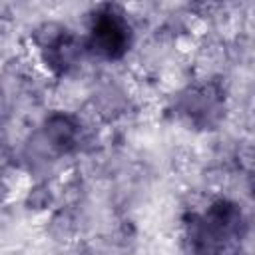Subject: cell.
Returning <instances> with one entry per match:
<instances>
[{"mask_svg": "<svg viewBox=\"0 0 255 255\" xmlns=\"http://www.w3.org/2000/svg\"><path fill=\"white\" fill-rule=\"evenodd\" d=\"M219 92L213 86H205L199 90H193L187 98H185V112L193 118V120H201L207 122L215 110L219 108Z\"/></svg>", "mask_w": 255, "mask_h": 255, "instance_id": "obj_4", "label": "cell"}, {"mask_svg": "<svg viewBox=\"0 0 255 255\" xmlns=\"http://www.w3.org/2000/svg\"><path fill=\"white\" fill-rule=\"evenodd\" d=\"M42 135L54 151L68 153L80 143L82 126L80 120L68 112H52L42 122Z\"/></svg>", "mask_w": 255, "mask_h": 255, "instance_id": "obj_3", "label": "cell"}, {"mask_svg": "<svg viewBox=\"0 0 255 255\" xmlns=\"http://www.w3.org/2000/svg\"><path fill=\"white\" fill-rule=\"evenodd\" d=\"M32 40L40 50L44 64L56 76L68 74L82 60V42L58 22L40 24L32 34Z\"/></svg>", "mask_w": 255, "mask_h": 255, "instance_id": "obj_2", "label": "cell"}, {"mask_svg": "<svg viewBox=\"0 0 255 255\" xmlns=\"http://www.w3.org/2000/svg\"><path fill=\"white\" fill-rule=\"evenodd\" d=\"M6 195H8V187H6V183L0 179V203L6 199Z\"/></svg>", "mask_w": 255, "mask_h": 255, "instance_id": "obj_6", "label": "cell"}, {"mask_svg": "<svg viewBox=\"0 0 255 255\" xmlns=\"http://www.w3.org/2000/svg\"><path fill=\"white\" fill-rule=\"evenodd\" d=\"M131 26L122 8L102 4L92 14L86 46L104 60H120L131 46Z\"/></svg>", "mask_w": 255, "mask_h": 255, "instance_id": "obj_1", "label": "cell"}, {"mask_svg": "<svg viewBox=\"0 0 255 255\" xmlns=\"http://www.w3.org/2000/svg\"><path fill=\"white\" fill-rule=\"evenodd\" d=\"M26 203H28L30 209H46L52 203V193H50L48 185L40 183V185L32 187L28 197H26Z\"/></svg>", "mask_w": 255, "mask_h": 255, "instance_id": "obj_5", "label": "cell"}]
</instances>
